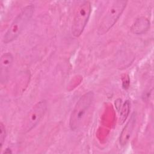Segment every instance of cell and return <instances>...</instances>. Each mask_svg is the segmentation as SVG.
<instances>
[{
	"label": "cell",
	"instance_id": "5",
	"mask_svg": "<svg viewBox=\"0 0 154 154\" xmlns=\"http://www.w3.org/2000/svg\"><path fill=\"white\" fill-rule=\"evenodd\" d=\"M47 110V102L43 100L36 103L23 119L21 131L26 133L34 128L43 117Z\"/></svg>",
	"mask_w": 154,
	"mask_h": 154
},
{
	"label": "cell",
	"instance_id": "3",
	"mask_svg": "<svg viewBox=\"0 0 154 154\" xmlns=\"http://www.w3.org/2000/svg\"><path fill=\"white\" fill-rule=\"evenodd\" d=\"M126 1H114L107 7L97 28L100 35L106 33L117 22L127 5Z\"/></svg>",
	"mask_w": 154,
	"mask_h": 154
},
{
	"label": "cell",
	"instance_id": "9",
	"mask_svg": "<svg viewBox=\"0 0 154 154\" xmlns=\"http://www.w3.org/2000/svg\"><path fill=\"white\" fill-rule=\"evenodd\" d=\"M131 109V102L129 100H125V102L122 105L120 116H119V123L120 124H123L126 119L128 118Z\"/></svg>",
	"mask_w": 154,
	"mask_h": 154
},
{
	"label": "cell",
	"instance_id": "12",
	"mask_svg": "<svg viewBox=\"0 0 154 154\" xmlns=\"http://www.w3.org/2000/svg\"><path fill=\"white\" fill-rule=\"evenodd\" d=\"M12 153V151H11V150L10 149H9V148H7L5 150H4V153Z\"/></svg>",
	"mask_w": 154,
	"mask_h": 154
},
{
	"label": "cell",
	"instance_id": "8",
	"mask_svg": "<svg viewBox=\"0 0 154 154\" xmlns=\"http://www.w3.org/2000/svg\"><path fill=\"white\" fill-rule=\"evenodd\" d=\"M150 20L146 17L141 16L135 19L131 26V31L135 34H143L150 28Z\"/></svg>",
	"mask_w": 154,
	"mask_h": 154
},
{
	"label": "cell",
	"instance_id": "10",
	"mask_svg": "<svg viewBox=\"0 0 154 154\" xmlns=\"http://www.w3.org/2000/svg\"><path fill=\"white\" fill-rule=\"evenodd\" d=\"M6 136V131L4 125L2 122L0 123V149L2 148L4 143L5 141V138Z\"/></svg>",
	"mask_w": 154,
	"mask_h": 154
},
{
	"label": "cell",
	"instance_id": "11",
	"mask_svg": "<svg viewBox=\"0 0 154 154\" xmlns=\"http://www.w3.org/2000/svg\"><path fill=\"white\" fill-rule=\"evenodd\" d=\"M129 85V78L128 75L125 76L123 79V87L125 89H127Z\"/></svg>",
	"mask_w": 154,
	"mask_h": 154
},
{
	"label": "cell",
	"instance_id": "1",
	"mask_svg": "<svg viewBox=\"0 0 154 154\" xmlns=\"http://www.w3.org/2000/svg\"><path fill=\"white\" fill-rule=\"evenodd\" d=\"M94 99V93L89 91L81 96L76 102L69 119V126L72 131H78L84 126L93 105Z\"/></svg>",
	"mask_w": 154,
	"mask_h": 154
},
{
	"label": "cell",
	"instance_id": "4",
	"mask_svg": "<svg viewBox=\"0 0 154 154\" xmlns=\"http://www.w3.org/2000/svg\"><path fill=\"white\" fill-rule=\"evenodd\" d=\"M91 12V3L88 1L81 2L75 8L71 26V32L75 37H79L83 32Z\"/></svg>",
	"mask_w": 154,
	"mask_h": 154
},
{
	"label": "cell",
	"instance_id": "6",
	"mask_svg": "<svg viewBox=\"0 0 154 154\" xmlns=\"http://www.w3.org/2000/svg\"><path fill=\"white\" fill-rule=\"evenodd\" d=\"M13 62V57L10 52L2 54L0 60V80L2 84L7 82L10 69Z\"/></svg>",
	"mask_w": 154,
	"mask_h": 154
},
{
	"label": "cell",
	"instance_id": "7",
	"mask_svg": "<svg viewBox=\"0 0 154 154\" xmlns=\"http://www.w3.org/2000/svg\"><path fill=\"white\" fill-rule=\"evenodd\" d=\"M135 121L136 115L134 112L121 132L119 138V143L121 146H125L128 143L135 125Z\"/></svg>",
	"mask_w": 154,
	"mask_h": 154
},
{
	"label": "cell",
	"instance_id": "2",
	"mask_svg": "<svg viewBox=\"0 0 154 154\" xmlns=\"http://www.w3.org/2000/svg\"><path fill=\"white\" fill-rule=\"evenodd\" d=\"M34 12L32 4L25 6L13 20L3 37V42L5 44L14 40L23 31L32 18Z\"/></svg>",
	"mask_w": 154,
	"mask_h": 154
}]
</instances>
